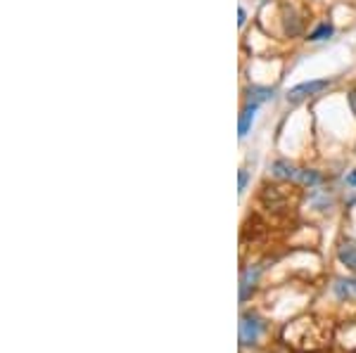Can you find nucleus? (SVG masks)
<instances>
[{
    "label": "nucleus",
    "instance_id": "obj_5",
    "mask_svg": "<svg viewBox=\"0 0 356 353\" xmlns=\"http://www.w3.org/2000/svg\"><path fill=\"white\" fill-rule=\"evenodd\" d=\"M257 277H259V268H247L243 273V280H240V301H245L250 297V289L254 292Z\"/></svg>",
    "mask_w": 356,
    "mask_h": 353
},
{
    "label": "nucleus",
    "instance_id": "obj_6",
    "mask_svg": "<svg viewBox=\"0 0 356 353\" xmlns=\"http://www.w3.org/2000/svg\"><path fill=\"white\" fill-rule=\"evenodd\" d=\"M273 98V88H264V85H252L250 90H247V105H257L259 107L261 102H268Z\"/></svg>",
    "mask_w": 356,
    "mask_h": 353
},
{
    "label": "nucleus",
    "instance_id": "obj_13",
    "mask_svg": "<svg viewBox=\"0 0 356 353\" xmlns=\"http://www.w3.org/2000/svg\"><path fill=\"white\" fill-rule=\"evenodd\" d=\"M347 185H352V187H356V171H352V173L347 175Z\"/></svg>",
    "mask_w": 356,
    "mask_h": 353
},
{
    "label": "nucleus",
    "instance_id": "obj_7",
    "mask_svg": "<svg viewBox=\"0 0 356 353\" xmlns=\"http://www.w3.org/2000/svg\"><path fill=\"white\" fill-rule=\"evenodd\" d=\"M273 175H278V178L295 180V183H297V175H300V169L292 166L290 162H275V164H273Z\"/></svg>",
    "mask_w": 356,
    "mask_h": 353
},
{
    "label": "nucleus",
    "instance_id": "obj_2",
    "mask_svg": "<svg viewBox=\"0 0 356 353\" xmlns=\"http://www.w3.org/2000/svg\"><path fill=\"white\" fill-rule=\"evenodd\" d=\"M328 85H330L328 78H321V81H307V83H300V85H295V88H290L285 98H288V102H302L307 98L318 95L321 90H325Z\"/></svg>",
    "mask_w": 356,
    "mask_h": 353
},
{
    "label": "nucleus",
    "instance_id": "obj_4",
    "mask_svg": "<svg viewBox=\"0 0 356 353\" xmlns=\"http://www.w3.org/2000/svg\"><path fill=\"white\" fill-rule=\"evenodd\" d=\"M257 110H259L257 105H247L243 110V114H240V123H238V135H240V138H245V135L250 133L252 123H254V119H257Z\"/></svg>",
    "mask_w": 356,
    "mask_h": 353
},
{
    "label": "nucleus",
    "instance_id": "obj_9",
    "mask_svg": "<svg viewBox=\"0 0 356 353\" xmlns=\"http://www.w3.org/2000/svg\"><path fill=\"white\" fill-rule=\"evenodd\" d=\"M297 183H302V185H318L321 183V175L316 173V171H304V169H300Z\"/></svg>",
    "mask_w": 356,
    "mask_h": 353
},
{
    "label": "nucleus",
    "instance_id": "obj_14",
    "mask_svg": "<svg viewBox=\"0 0 356 353\" xmlns=\"http://www.w3.org/2000/svg\"><path fill=\"white\" fill-rule=\"evenodd\" d=\"M238 17H240V19H238V24H240V26H243V24H245V17H247L243 8H240V12H238Z\"/></svg>",
    "mask_w": 356,
    "mask_h": 353
},
{
    "label": "nucleus",
    "instance_id": "obj_12",
    "mask_svg": "<svg viewBox=\"0 0 356 353\" xmlns=\"http://www.w3.org/2000/svg\"><path fill=\"white\" fill-rule=\"evenodd\" d=\"M349 107H352V112H354V117H356V90L349 93Z\"/></svg>",
    "mask_w": 356,
    "mask_h": 353
},
{
    "label": "nucleus",
    "instance_id": "obj_1",
    "mask_svg": "<svg viewBox=\"0 0 356 353\" xmlns=\"http://www.w3.org/2000/svg\"><path fill=\"white\" fill-rule=\"evenodd\" d=\"M261 329H264V322L254 313H245V316L240 318V341H243L245 346L257 344L261 337Z\"/></svg>",
    "mask_w": 356,
    "mask_h": 353
},
{
    "label": "nucleus",
    "instance_id": "obj_3",
    "mask_svg": "<svg viewBox=\"0 0 356 353\" xmlns=\"http://www.w3.org/2000/svg\"><path fill=\"white\" fill-rule=\"evenodd\" d=\"M337 259H340V264L347 266L349 270L356 273V242L342 240L340 247H337Z\"/></svg>",
    "mask_w": 356,
    "mask_h": 353
},
{
    "label": "nucleus",
    "instance_id": "obj_10",
    "mask_svg": "<svg viewBox=\"0 0 356 353\" xmlns=\"http://www.w3.org/2000/svg\"><path fill=\"white\" fill-rule=\"evenodd\" d=\"M332 31H335V28H332V24H321L318 28H316V31H312V36H309V41H325V38H330L332 36Z\"/></svg>",
    "mask_w": 356,
    "mask_h": 353
},
{
    "label": "nucleus",
    "instance_id": "obj_8",
    "mask_svg": "<svg viewBox=\"0 0 356 353\" xmlns=\"http://www.w3.org/2000/svg\"><path fill=\"white\" fill-rule=\"evenodd\" d=\"M335 292L340 297H356V280H337L335 282Z\"/></svg>",
    "mask_w": 356,
    "mask_h": 353
},
{
    "label": "nucleus",
    "instance_id": "obj_11",
    "mask_svg": "<svg viewBox=\"0 0 356 353\" xmlns=\"http://www.w3.org/2000/svg\"><path fill=\"white\" fill-rule=\"evenodd\" d=\"M247 180H250V175H247V171H240V192H245Z\"/></svg>",
    "mask_w": 356,
    "mask_h": 353
}]
</instances>
